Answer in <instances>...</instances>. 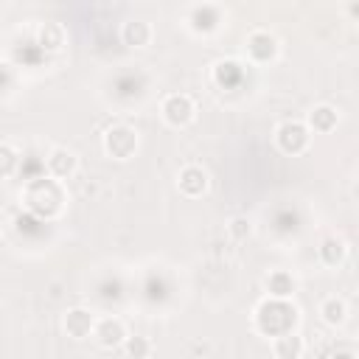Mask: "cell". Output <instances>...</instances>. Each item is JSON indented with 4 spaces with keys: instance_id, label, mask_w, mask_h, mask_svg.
<instances>
[{
    "instance_id": "6da1fadb",
    "label": "cell",
    "mask_w": 359,
    "mask_h": 359,
    "mask_svg": "<svg viewBox=\"0 0 359 359\" xmlns=\"http://www.w3.org/2000/svg\"><path fill=\"white\" fill-rule=\"evenodd\" d=\"M25 205H28L36 216H45V219L56 216V213L62 210V205H65L62 182L53 180V177H48V180L39 177V180L28 182V188H25Z\"/></svg>"
},
{
    "instance_id": "9c48e42d",
    "label": "cell",
    "mask_w": 359,
    "mask_h": 359,
    "mask_svg": "<svg viewBox=\"0 0 359 359\" xmlns=\"http://www.w3.org/2000/svg\"><path fill=\"white\" fill-rule=\"evenodd\" d=\"M177 188H180V194L188 196V199L202 196V194L208 191V171H205L202 165H185V168L180 171V177H177Z\"/></svg>"
},
{
    "instance_id": "7c38bea8",
    "label": "cell",
    "mask_w": 359,
    "mask_h": 359,
    "mask_svg": "<svg viewBox=\"0 0 359 359\" xmlns=\"http://www.w3.org/2000/svg\"><path fill=\"white\" fill-rule=\"evenodd\" d=\"M76 168H79V157L70 151V149H53L50 154H48V174L53 177V180H67V177H73L76 174Z\"/></svg>"
},
{
    "instance_id": "ac0fdd59",
    "label": "cell",
    "mask_w": 359,
    "mask_h": 359,
    "mask_svg": "<svg viewBox=\"0 0 359 359\" xmlns=\"http://www.w3.org/2000/svg\"><path fill=\"white\" fill-rule=\"evenodd\" d=\"M36 42H39L45 50H59V48L65 45V28H62L59 22H45V25H39Z\"/></svg>"
},
{
    "instance_id": "5bb4252c",
    "label": "cell",
    "mask_w": 359,
    "mask_h": 359,
    "mask_svg": "<svg viewBox=\"0 0 359 359\" xmlns=\"http://www.w3.org/2000/svg\"><path fill=\"white\" fill-rule=\"evenodd\" d=\"M264 283H266V292H269L272 300H289L294 294V289H297L294 278L286 269H272Z\"/></svg>"
},
{
    "instance_id": "7a4b0ae2",
    "label": "cell",
    "mask_w": 359,
    "mask_h": 359,
    "mask_svg": "<svg viewBox=\"0 0 359 359\" xmlns=\"http://www.w3.org/2000/svg\"><path fill=\"white\" fill-rule=\"evenodd\" d=\"M294 320H297V309L289 306L286 300H272V297H266V300H261L258 309H255V325H258V331L266 334V337H278V334L292 331Z\"/></svg>"
},
{
    "instance_id": "d6986e66",
    "label": "cell",
    "mask_w": 359,
    "mask_h": 359,
    "mask_svg": "<svg viewBox=\"0 0 359 359\" xmlns=\"http://www.w3.org/2000/svg\"><path fill=\"white\" fill-rule=\"evenodd\" d=\"M123 353L129 356V359H146L149 356V351H151V342L146 339V337H140V334H126V339H123Z\"/></svg>"
},
{
    "instance_id": "4fadbf2b",
    "label": "cell",
    "mask_w": 359,
    "mask_h": 359,
    "mask_svg": "<svg viewBox=\"0 0 359 359\" xmlns=\"http://www.w3.org/2000/svg\"><path fill=\"white\" fill-rule=\"evenodd\" d=\"M151 34L154 31H151V25L146 20H126L121 25V39L129 48H146L151 42Z\"/></svg>"
},
{
    "instance_id": "277c9868",
    "label": "cell",
    "mask_w": 359,
    "mask_h": 359,
    "mask_svg": "<svg viewBox=\"0 0 359 359\" xmlns=\"http://www.w3.org/2000/svg\"><path fill=\"white\" fill-rule=\"evenodd\" d=\"M309 140H311V132L306 129L303 121H283L275 129V146L283 154H300V151H306Z\"/></svg>"
},
{
    "instance_id": "52a82bcc",
    "label": "cell",
    "mask_w": 359,
    "mask_h": 359,
    "mask_svg": "<svg viewBox=\"0 0 359 359\" xmlns=\"http://www.w3.org/2000/svg\"><path fill=\"white\" fill-rule=\"evenodd\" d=\"M62 325H65V334H67V337H73V339H87V337L93 334V328H95V314H93L90 309H84V306H73V309H67Z\"/></svg>"
},
{
    "instance_id": "9a60e30c",
    "label": "cell",
    "mask_w": 359,
    "mask_h": 359,
    "mask_svg": "<svg viewBox=\"0 0 359 359\" xmlns=\"http://www.w3.org/2000/svg\"><path fill=\"white\" fill-rule=\"evenodd\" d=\"M303 337L294 334V331H286V334H278L272 339V353L278 359H300L303 356Z\"/></svg>"
},
{
    "instance_id": "8fae6325",
    "label": "cell",
    "mask_w": 359,
    "mask_h": 359,
    "mask_svg": "<svg viewBox=\"0 0 359 359\" xmlns=\"http://www.w3.org/2000/svg\"><path fill=\"white\" fill-rule=\"evenodd\" d=\"M337 123H339V112H337L331 104H317V107H311L309 115H306V129H309V132L328 135V132L337 129Z\"/></svg>"
},
{
    "instance_id": "ffe728a7",
    "label": "cell",
    "mask_w": 359,
    "mask_h": 359,
    "mask_svg": "<svg viewBox=\"0 0 359 359\" xmlns=\"http://www.w3.org/2000/svg\"><path fill=\"white\" fill-rule=\"evenodd\" d=\"M17 163H20L17 151L8 143H0V177H11L17 171Z\"/></svg>"
},
{
    "instance_id": "30bf717a",
    "label": "cell",
    "mask_w": 359,
    "mask_h": 359,
    "mask_svg": "<svg viewBox=\"0 0 359 359\" xmlns=\"http://www.w3.org/2000/svg\"><path fill=\"white\" fill-rule=\"evenodd\" d=\"M247 53L252 62H269L278 56V39L269 31H252L247 36Z\"/></svg>"
},
{
    "instance_id": "3957f363",
    "label": "cell",
    "mask_w": 359,
    "mask_h": 359,
    "mask_svg": "<svg viewBox=\"0 0 359 359\" xmlns=\"http://www.w3.org/2000/svg\"><path fill=\"white\" fill-rule=\"evenodd\" d=\"M104 151L115 160H129L137 151V132L126 123H115L104 132Z\"/></svg>"
},
{
    "instance_id": "5b68a950",
    "label": "cell",
    "mask_w": 359,
    "mask_h": 359,
    "mask_svg": "<svg viewBox=\"0 0 359 359\" xmlns=\"http://www.w3.org/2000/svg\"><path fill=\"white\" fill-rule=\"evenodd\" d=\"M160 112H163V121H165L168 126L180 129V126H188V123L194 121L196 107H194L191 95H185V93H171V95L163 98Z\"/></svg>"
},
{
    "instance_id": "2e32d148",
    "label": "cell",
    "mask_w": 359,
    "mask_h": 359,
    "mask_svg": "<svg viewBox=\"0 0 359 359\" xmlns=\"http://www.w3.org/2000/svg\"><path fill=\"white\" fill-rule=\"evenodd\" d=\"M317 255H320V261L325 266H339L345 261V255H348V244L342 238H337V236H328V238L320 241Z\"/></svg>"
},
{
    "instance_id": "7402d4cb",
    "label": "cell",
    "mask_w": 359,
    "mask_h": 359,
    "mask_svg": "<svg viewBox=\"0 0 359 359\" xmlns=\"http://www.w3.org/2000/svg\"><path fill=\"white\" fill-rule=\"evenodd\" d=\"M331 359H356V353L353 351H337V353H331Z\"/></svg>"
},
{
    "instance_id": "8992f818",
    "label": "cell",
    "mask_w": 359,
    "mask_h": 359,
    "mask_svg": "<svg viewBox=\"0 0 359 359\" xmlns=\"http://www.w3.org/2000/svg\"><path fill=\"white\" fill-rule=\"evenodd\" d=\"M222 25V8L213 3H202V6H191L188 11V28L196 34H213Z\"/></svg>"
},
{
    "instance_id": "44dd1931",
    "label": "cell",
    "mask_w": 359,
    "mask_h": 359,
    "mask_svg": "<svg viewBox=\"0 0 359 359\" xmlns=\"http://www.w3.org/2000/svg\"><path fill=\"white\" fill-rule=\"evenodd\" d=\"M227 233H230L236 241H244V238L252 233V222H250L247 216H233V219L227 222Z\"/></svg>"
},
{
    "instance_id": "e0dca14e",
    "label": "cell",
    "mask_w": 359,
    "mask_h": 359,
    "mask_svg": "<svg viewBox=\"0 0 359 359\" xmlns=\"http://www.w3.org/2000/svg\"><path fill=\"white\" fill-rule=\"evenodd\" d=\"M320 317H323V323L331 325V328L342 325V323L348 320V306H345V300H339V297H325L323 306H320Z\"/></svg>"
},
{
    "instance_id": "ba28073f",
    "label": "cell",
    "mask_w": 359,
    "mask_h": 359,
    "mask_svg": "<svg viewBox=\"0 0 359 359\" xmlns=\"http://www.w3.org/2000/svg\"><path fill=\"white\" fill-rule=\"evenodd\" d=\"M93 337L101 348L112 351V348H121L123 339H126V328L118 317H104V320H95V328H93Z\"/></svg>"
}]
</instances>
